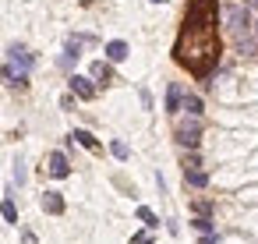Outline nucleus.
Wrapping results in <instances>:
<instances>
[{
    "label": "nucleus",
    "mask_w": 258,
    "mask_h": 244,
    "mask_svg": "<svg viewBox=\"0 0 258 244\" xmlns=\"http://www.w3.org/2000/svg\"><path fill=\"white\" fill-rule=\"evenodd\" d=\"M92 78L106 85V82H113V68H110L106 60H96V64H92Z\"/></svg>",
    "instance_id": "11"
},
{
    "label": "nucleus",
    "mask_w": 258,
    "mask_h": 244,
    "mask_svg": "<svg viewBox=\"0 0 258 244\" xmlns=\"http://www.w3.org/2000/svg\"><path fill=\"white\" fill-rule=\"evenodd\" d=\"M173 57L191 75H209L219 60V36H216V0H195L187 8L184 29L177 36Z\"/></svg>",
    "instance_id": "1"
},
{
    "label": "nucleus",
    "mask_w": 258,
    "mask_h": 244,
    "mask_svg": "<svg viewBox=\"0 0 258 244\" xmlns=\"http://www.w3.org/2000/svg\"><path fill=\"white\" fill-rule=\"evenodd\" d=\"M223 25H226V32H230L233 39L247 36V32H251V15H247V8H237V4L223 8Z\"/></svg>",
    "instance_id": "2"
},
{
    "label": "nucleus",
    "mask_w": 258,
    "mask_h": 244,
    "mask_svg": "<svg viewBox=\"0 0 258 244\" xmlns=\"http://www.w3.org/2000/svg\"><path fill=\"white\" fill-rule=\"evenodd\" d=\"M15 180H18V184H25V163H22V159L15 163Z\"/></svg>",
    "instance_id": "19"
},
{
    "label": "nucleus",
    "mask_w": 258,
    "mask_h": 244,
    "mask_svg": "<svg viewBox=\"0 0 258 244\" xmlns=\"http://www.w3.org/2000/svg\"><path fill=\"white\" fill-rule=\"evenodd\" d=\"M152 4H166V0H152Z\"/></svg>",
    "instance_id": "25"
},
{
    "label": "nucleus",
    "mask_w": 258,
    "mask_h": 244,
    "mask_svg": "<svg viewBox=\"0 0 258 244\" xmlns=\"http://www.w3.org/2000/svg\"><path fill=\"white\" fill-rule=\"evenodd\" d=\"M43 209H46L50 216H60V212H64V198H60L57 191H46V195H43Z\"/></svg>",
    "instance_id": "9"
},
{
    "label": "nucleus",
    "mask_w": 258,
    "mask_h": 244,
    "mask_svg": "<svg viewBox=\"0 0 258 244\" xmlns=\"http://www.w3.org/2000/svg\"><path fill=\"white\" fill-rule=\"evenodd\" d=\"M22 244H36V233H32V230H25V233H22Z\"/></svg>",
    "instance_id": "23"
},
{
    "label": "nucleus",
    "mask_w": 258,
    "mask_h": 244,
    "mask_svg": "<svg viewBox=\"0 0 258 244\" xmlns=\"http://www.w3.org/2000/svg\"><path fill=\"white\" fill-rule=\"evenodd\" d=\"M110 152H113V156H117V159H127V156H131V152H127V145H124V142H113V145H110Z\"/></svg>",
    "instance_id": "18"
},
{
    "label": "nucleus",
    "mask_w": 258,
    "mask_h": 244,
    "mask_svg": "<svg viewBox=\"0 0 258 244\" xmlns=\"http://www.w3.org/2000/svg\"><path fill=\"white\" fill-rule=\"evenodd\" d=\"M254 29H258V22H254Z\"/></svg>",
    "instance_id": "26"
},
{
    "label": "nucleus",
    "mask_w": 258,
    "mask_h": 244,
    "mask_svg": "<svg viewBox=\"0 0 258 244\" xmlns=\"http://www.w3.org/2000/svg\"><path fill=\"white\" fill-rule=\"evenodd\" d=\"M180 106H184V92H180V85H170L166 89V113H180Z\"/></svg>",
    "instance_id": "8"
},
{
    "label": "nucleus",
    "mask_w": 258,
    "mask_h": 244,
    "mask_svg": "<svg viewBox=\"0 0 258 244\" xmlns=\"http://www.w3.org/2000/svg\"><path fill=\"white\" fill-rule=\"evenodd\" d=\"M8 57H11V64H15V68H22V71H32V64H36V57H32L25 46H18V43L8 50Z\"/></svg>",
    "instance_id": "5"
},
{
    "label": "nucleus",
    "mask_w": 258,
    "mask_h": 244,
    "mask_svg": "<svg viewBox=\"0 0 258 244\" xmlns=\"http://www.w3.org/2000/svg\"><path fill=\"white\" fill-rule=\"evenodd\" d=\"M177 142L187 145V149H195V145L202 142V120H198L195 113H187L184 120H177Z\"/></svg>",
    "instance_id": "3"
},
{
    "label": "nucleus",
    "mask_w": 258,
    "mask_h": 244,
    "mask_svg": "<svg viewBox=\"0 0 258 244\" xmlns=\"http://www.w3.org/2000/svg\"><path fill=\"white\" fill-rule=\"evenodd\" d=\"M138 219H142L145 226H159V219H156V212H152V209H145V205L138 209Z\"/></svg>",
    "instance_id": "17"
},
{
    "label": "nucleus",
    "mask_w": 258,
    "mask_h": 244,
    "mask_svg": "<svg viewBox=\"0 0 258 244\" xmlns=\"http://www.w3.org/2000/svg\"><path fill=\"white\" fill-rule=\"evenodd\" d=\"M184 110L195 113V117H202V99H198L195 92H187V96H184Z\"/></svg>",
    "instance_id": "15"
},
{
    "label": "nucleus",
    "mask_w": 258,
    "mask_h": 244,
    "mask_svg": "<svg viewBox=\"0 0 258 244\" xmlns=\"http://www.w3.org/2000/svg\"><path fill=\"white\" fill-rule=\"evenodd\" d=\"M198 166H202L198 156H187V159H184V170H198Z\"/></svg>",
    "instance_id": "20"
},
{
    "label": "nucleus",
    "mask_w": 258,
    "mask_h": 244,
    "mask_svg": "<svg viewBox=\"0 0 258 244\" xmlns=\"http://www.w3.org/2000/svg\"><path fill=\"white\" fill-rule=\"evenodd\" d=\"M131 244H152V233H138V237H135Z\"/></svg>",
    "instance_id": "22"
},
{
    "label": "nucleus",
    "mask_w": 258,
    "mask_h": 244,
    "mask_svg": "<svg viewBox=\"0 0 258 244\" xmlns=\"http://www.w3.org/2000/svg\"><path fill=\"white\" fill-rule=\"evenodd\" d=\"M195 226H198V230H202V233H209V230H212V223H209V219H205V216H202V219H195Z\"/></svg>",
    "instance_id": "21"
},
{
    "label": "nucleus",
    "mask_w": 258,
    "mask_h": 244,
    "mask_svg": "<svg viewBox=\"0 0 258 244\" xmlns=\"http://www.w3.org/2000/svg\"><path fill=\"white\" fill-rule=\"evenodd\" d=\"M50 177H68L71 173V163H68V156L64 152H50Z\"/></svg>",
    "instance_id": "7"
},
{
    "label": "nucleus",
    "mask_w": 258,
    "mask_h": 244,
    "mask_svg": "<svg viewBox=\"0 0 258 244\" xmlns=\"http://www.w3.org/2000/svg\"><path fill=\"white\" fill-rule=\"evenodd\" d=\"M0 78H4V85H8V89H25V85H29V71L15 68L11 60H8L4 68H0Z\"/></svg>",
    "instance_id": "4"
},
{
    "label": "nucleus",
    "mask_w": 258,
    "mask_h": 244,
    "mask_svg": "<svg viewBox=\"0 0 258 244\" xmlns=\"http://www.w3.org/2000/svg\"><path fill=\"white\" fill-rule=\"evenodd\" d=\"M106 57H110L113 64H120V60L127 57V43H124V39H113V43H106Z\"/></svg>",
    "instance_id": "10"
},
{
    "label": "nucleus",
    "mask_w": 258,
    "mask_h": 244,
    "mask_svg": "<svg viewBox=\"0 0 258 244\" xmlns=\"http://www.w3.org/2000/svg\"><path fill=\"white\" fill-rule=\"evenodd\" d=\"M71 92H75L78 99H92V96H96V85H92V78L71 75Z\"/></svg>",
    "instance_id": "6"
},
{
    "label": "nucleus",
    "mask_w": 258,
    "mask_h": 244,
    "mask_svg": "<svg viewBox=\"0 0 258 244\" xmlns=\"http://www.w3.org/2000/svg\"><path fill=\"white\" fill-rule=\"evenodd\" d=\"M237 53H244V57H251V53H258V39L247 32V36H240L237 39Z\"/></svg>",
    "instance_id": "12"
},
{
    "label": "nucleus",
    "mask_w": 258,
    "mask_h": 244,
    "mask_svg": "<svg viewBox=\"0 0 258 244\" xmlns=\"http://www.w3.org/2000/svg\"><path fill=\"white\" fill-rule=\"evenodd\" d=\"M184 177H187V184H195V188H205V184H209V177H205L202 170H184Z\"/></svg>",
    "instance_id": "16"
},
{
    "label": "nucleus",
    "mask_w": 258,
    "mask_h": 244,
    "mask_svg": "<svg viewBox=\"0 0 258 244\" xmlns=\"http://www.w3.org/2000/svg\"><path fill=\"white\" fill-rule=\"evenodd\" d=\"M0 216H4L8 223H18V209H15V202H11V198L0 202Z\"/></svg>",
    "instance_id": "14"
},
{
    "label": "nucleus",
    "mask_w": 258,
    "mask_h": 244,
    "mask_svg": "<svg viewBox=\"0 0 258 244\" xmlns=\"http://www.w3.org/2000/svg\"><path fill=\"white\" fill-rule=\"evenodd\" d=\"M247 8H258V0H247Z\"/></svg>",
    "instance_id": "24"
},
{
    "label": "nucleus",
    "mask_w": 258,
    "mask_h": 244,
    "mask_svg": "<svg viewBox=\"0 0 258 244\" xmlns=\"http://www.w3.org/2000/svg\"><path fill=\"white\" fill-rule=\"evenodd\" d=\"M71 138H75V142H78V145H85V149H89V152H99V142H96V138H92V135H89V131H75V135H71Z\"/></svg>",
    "instance_id": "13"
}]
</instances>
